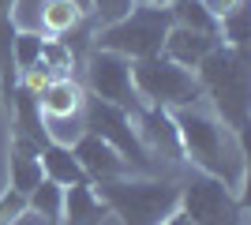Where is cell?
<instances>
[{
  "instance_id": "cell-20",
  "label": "cell",
  "mask_w": 251,
  "mask_h": 225,
  "mask_svg": "<svg viewBox=\"0 0 251 225\" xmlns=\"http://www.w3.org/2000/svg\"><path fill=\"white\" fill-rule=\"evenodd\" d=\"M218 34L221 42L232 45V49H244V42H248V0H240L232 11H225L218 19Z\"/></svg>"
},
{
  "instance_id": "cell-4",
  "label": "cell",
  "mask_w": 251,
  "mask_h": 225,
  "mask_svg": "<svg viewBox=\"0 0 251 225\" xmlns=\"http://www.w3.org/2000/svg\"><path fill=\"white\" fill-rule=\"evenodd\" d=\"M131 86H135V98H147L157 109H184L202 98L195 72L173 64L161 53L131 60Z\"/></svg>"
},
{
  "instance_id": "cell-12",
  "label": "cell",
  "mask_w": 251,
  "mask_h": 225,
  "mask_svg": "<svg viewBox=\"0 0 251 225\" xmlns=\"http://www.w3.org/2000/svg\"><path fill=\"white\" fill-rule=\"evenodd\" d=\"M105 218H109V206L101 203V195L86 180L64 188V210L56 225H101Z\"/></svg>"
},
{
  "instance_id": "cell-17",
  "label": "cell",
  "mask_w": 251,
  "mask_h": 225,
  "mask_svg": "<svg viewBox=\"0 0 251 225\" xmlns=\"http://www.w3.org/2000/svg\"><path fill=\"white\" fill-rule=\"evenodd\" d=\"M83 23V8L75 0H45L42 4V34H68Z\"/></svg>"
},
{
  "instance_id": "cell-5",
  "label": "cell",
  "mask_w": 251,
  "mask_h": 225,
  "mask_svg": "<svg viewBox=\"0 0 251 225\" xmlns=\"http://www.w3.org/2000/svg\"><path fill=\"white\" fill-rule=\"evenodd\" d=\"M169 26H173L169 8H157V4H135L124 19L101 26V34H98V49H113V53L127 56V60L154 56V53H161V45H165Z\"/></svg>"
},
{
  "instance_id": "cell-15",
  "label": "cell",
  "mask_w": 251,
  "mask_h": 225,
  "mask_svg": "<svg viewBox=\"0 0 251 225\" xmlns=\"http://www.w3.org/2000/svg\"><path fill=\"white\" fill-rule=\"evenodd\" d=\"M38 158H42V173L49 176V180H56L60 188L86 180V173H83V165L75 161L72 147H60V143H45V147L38 150Z\"/></svg>"
},
{
  "instance_id": "cell-26",
  "label": "cell",
  "mask_w": 251,
  "mask_h": 225,
  "mask_svg": "<svg viewBox=\"0 0 251 225\" xmlns=\"http://www.w3.org/2000/svg\"><path fill=\"white\" fill-rule=\"evenodd\" d=\"M139 4H157V8H169L173 0H139Z\"/></svg>"
},
{
  "instance_id": "cell-25",
  "label": "cell",
  "mask_w": 251,
  "mask_h": 225,
  "mask_svg": "<svg viewBox=\"0 0 251 225\" xmlns=\"http://www.w3.org/2000/svg\"><path fill=\"white\" fill-rule=\"evenodd\" d=\"M161 225H191V222H188V214H184V210L176 206V210H173V214H169V218H165Z\"/></svg>"
},
{
  "instance_id": "cell-22",
  "label": "cell",
  "mask_w": 251,
  "mask_h": 225,
  "mask_svg": "<svg viewBox=\"0 0 251 225\" xmlns=\"http://www.w3.org/2000/svg\"><path fill=\"white\" fill-rule=\"evenodd\" d=\"M135 4H139V0H86V11L94 15L98 26H109V23L124 19V15L135 8Z\"/></svg>"
},
{
  "instance_id": "cell-9",
  "label": "cell",
  "mask_w": 251,
  "mask_h": 225,
  "mask_svg": "<svg viewBox=\"0 0 251 225\" xmlns=\"http://www.w3.org/2000/svg\"><path fill=\"white\" fill-rule=\"evenodd\" d=\"M135 135L143 143L147 154H157V158L165 161H180L184 158V147H180V131L173 124V113L169 109H139L135 113Z\"/></svg>"
},
{
  "instance_id": "cell-11",
  "label": "cell",
  "mask_w": 251,
  "mask_h": 225,
  "mask_svg": "<svg viewBox=\"0 0 251 225\" xmlns=\"http://www.w3.org/2000/svg\"><path fill=\"white\" fill-rule=\"evenodd\" d=\"M221 45V34H202V30H188V26H169L161 56H169L180 68H199V60L206 53H214Z\"/></svg>"
},
{
  "instance_id": "cell-24",
  "label": "cell",
  "mask_w": 251,
  "mask_h": 225,
  "mask_svg": "<svg viewBox=\"0 0 251 225\" xmlns=\"http://www.w3.org/2000/svg\"><path fill=\"white\" fill-rule=\"evenodd\" d=\"M236 4H240V0H202V8H206L214 19H221V15H225V11H232Z\"/></svg>"
},
{
  "instance_id": "cell-10",
  "label": "cell",
  "mask_w": 251,
  "mask_h": 225,
  "mask_svg": "<svg viewBox=\"0 0 251 225\" xmlns=\"http://www.w3.org/2000/svg\"><path fill=\"white\" fill-rule=\"evenodd\" d=\"M72 154H75V161L83 165V173L94 176V180H109V176H127V173H131V165L105 139H98L94 131H83V135L75 139Z\"/></svg>"
},
{
  "instance_id": "cell-3",
  "label": "cell",
  "mask_w": 251,
  "mask_h": 225,
  "mask_svg": "<svg viewBox=\"0 0 251 225\" xmlns=\"http://www.w3.org/2000/svg\"><path fill=\"white\" fill-rule=\"evenodd\" d=\"M98 195L124 225H161L180 206V188L169 180H127L109 176L98 180Z\"/></svg>"
},
{
  "instance_id": "cell-8",
  "label": "cell",
  "mask_w": 251,
  "mask_h": 225,
  "mask_svg": "<svg viewBox=\"0 0 251 225\" xmlns=\"http://www.w3.org/2000/svg\"><path fill=\"white\" fill-rule=\"evenodd\" d=\"M86 86L90 94L120 109H135V86H131V60L113 49H94L86 56Z\"/></svg>"
},
{
  "instance_id": "cell-16",
  "label": "cell",
  "mask_w": 251,
  "mask_h": 225,
  "mask_svg": "<svg viewBox=\"0 0 251 225\" xmlns=\"http://www.w3.org/2000/svg\"><path fill=\"white\" fill-rule=\"evenodd\" d=\"M26 210L34 218H45V225H56L60 222V210H64V188L49 176H42V184L26 195Z\"/></svg>"
},
{
  "instance_id": "cell-21",
  "label": "cell",
  "mask_w": 251,
  "mask_h": 225,
  "mask_svg": "<svg viewBox=\"0 0 251 225\" xmlns=\"http://www.w3.org/2000/svg\"><path fill=\"white\" fill-rule=\"evenodd\" d=\"M42 42L45 38L38 30H15V38H11V60H15V68L30 72L42 60Z\"/></svg>"
},
{
  "instance_id": "cell-7",
  "label": "cell",
  "mask_w": 251,
  "mask_h": 225,
  "mask_svg": "<svg viewBox=\"0 0 251 225\" xmlns=\"http://www.w3.org/2000/svg\"><path fill=\"white\" fill-rule=\"evenodd\" d=\"M83 109H86L83 113L86 131H94L98 139H105L127 165L135 161L143 173L154 169V165H150V154L143 150V143H139V135H135V124H131V117H127V109L109 105V101H101V98H90Z\"/></svg>"
},
{
  "instance_id": "cell-27",
  "label": "cell",
  "mask_w": 251,
  "mask_h": 225,
  "mask_svg": "<svg viewBox=\"0 0 251 225\" xmlns=\"http://www.w3.org/2000/svg\"><path fill=\"white\" fill-rule=\"evenodd\" d=\"M75 4H79V8H83V11H86V0H75Z\"/></svg>"
},
{
  "instance_id": "cell-1",
  "label": "cell",
  "mask_w": 251,
  "mask_h": 225,
  "mask_svg": "<svg viewBox=\"0 0 251 225\" xmlns=\"http://www.w3.org/2000/svg\"><path fill=\"white\" fill-rule=\"evenodd\" d=\"M173 124L180 131V147L191 158V165L210 176H218L221 184H229L232 192H240L244 184V147L240 131H232L225 120L195 105L173 109Z\"/></svg>"
},
{
  "instance_id": "cell-19",
  "label": "cell",
  "mask_w": 251,
  "mask_h": 225,
  "mask_svg": "<svg viewBox=\"0 0 251 225\" xmlns=\"http://www.w3.org/2000/svg\"><path fill=\"white\" fill-rule=\"evenodd\" d=\"M42 128H45V139H49V143L75 147V139L86 131V120H83V113H68V117H42Z\"/></svg>"
},
{
  "instance_id": "cell-18",
  "label": "cell",
  "mask_w": 251,
  "mask_h": 225,
  "mask_svg": "<svg viewBox=\"0 0 251 225\" xmlns=\"http://www.w3.org/2000/svg\"><path fill=\"white\" fill-rule=\"evenodd\" d=\"M169 19H173V26H188V30L218 34V19L202 8V0H173V4H169Z\"/></svg>"
},
{
  "instance_id": "cell-6",
  "label": "cell",
  "mask_w": 251,
  "mask_h": 225,
  "mask_svg": "<svg viewBox=\"0 0 251 225\" xmlns=\"http://www.w3.org/2000/svg\"><path fill=\"white\" fill-rule=\"evenodd\" d=\"M180 188V210L191 225H244V206L229 184L210 176L202 169H191Z\"/></svg>"
},
{
  "instance_id": "cell-23",
  "label": "cell",
  "mask_w": 251,
  "mask_h": 225,
  "mask_svg": "<svg viewBox=\"0 0 251 225\" xmlns=\"http://www.w3.org/2000/svg\"><path fill=\"white\" fill-rule=\"evenodd\" d=\"M23 214H26V195L15 192V188H8L4 199H0V225H15Z\"/></svg>"
},
{
  "instance_id": "cell-2",
  "label": "cell",
  "mask_w": 251,
  "mask_h": 225,
  "mask_svg": "<svg viewBox=\"0 0 251 225\" xmlns=\"http://www.w3.org/2000/svg\"><path fill=\"white\" fill-rule=\"evenodd\" d=\"M202 98H210L214 117L225 120L232 131H244L248 124V60L244 49L221 42L214 53H206L195 68Z\"/></svg>"
},
{
  "instance_id": "cell-14",
  "label": "cell",
  "mask_w": 251,
  "mask_h": 225,
  "mask_svg": "<svg viewBox=\"0 0 251 225\" xmlns=\"http://www.w3.org/2000/svg\"><path fill=\"white\" fill-rule=\"evenodd\" d=\"M38 143H30V139H15V154H11V188L15 192H23V195H30L38 184H42V158H38Z\"/></svg>"
},
{
  "instance_id": "cell-13",
  "label": "cell",
  "mask_w": 251,
  "mask_h": 225,
  "mask_svg": "<svg viewBox=\"0 0 251 225\" xmlns=\"http://www.w3.org/2000/svg\"><path fill=\"white\" fill-rule=\"evenodd\" d=\"M83 86L68 79V75H56L38 90V109L42 117H68V113H83Z\"/></svg>"
}]
</instances>
